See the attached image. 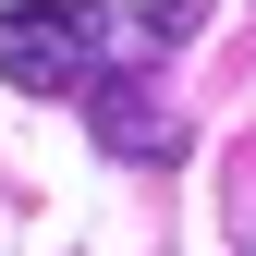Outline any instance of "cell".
Returning a JSON list of instances; mask_svg holds the SVG:
<instances>
[{
    "label": "cell",
    "instance_id": "6da1fadb",
    "mask_svg": "<svg viewBox=\"0 0 256 256\" xmlns=\"http://www.w3.org/2000/svg\"><path fill=\"white\" fill-rule=\"evenodd\" d=\"M110 61H122L110 0H12L0 12V86L12 98H86Z\"/></svg>",
    "mask_w": 256,
    "mask_h": 256
},
{
    "label": "cell",
    "instance_id": "7a4b0ae2",
    "mask_svg": "<svg viewBox=\"0 0 256 256\" xmlns=\"http://www.w3.org/2000/svg\"><path fill=\"white\" fill-rule=\"evenodd\" d=\"M86 134H98L110 158H134V171H171L183 158V122L146 98V74H98L86 86Z\"/></svg>",
    "mask_w": 256,
    "mask_h": 256
}]
</instances>
